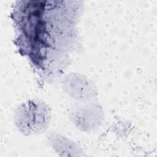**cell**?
<instances>
[{
	"label": "cell",
	"mask_w": 157,
	"mask_h": 157,
	"mask_svg": "<svg viewBox=\"0 0 157 157\" xmlns=\"http://www.w3.org/2000/svg\"><path fill=\"white\" fill-rule=\"evenodd\" d=\"M50 112L48 107L39 101H29L17 109L15 120L23 132L35 134L44 131L48 124Z\"/></svg>",
	"instance_id": "cell-1"
}]
</instances>
